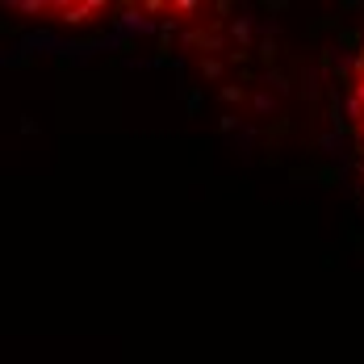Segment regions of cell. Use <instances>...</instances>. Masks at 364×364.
<instances>
[{"label":"cell","instance_id":"6da1fadb","mask_svg":"<svg viewBox=\"0 0 364 364\" xmlns=\"http://www.w3.org/2000/svg\"><path fill=\"white\" fill-rule=\"evenodd\" d=\"M352 97H356V101H360V105H364V80H360V84H356V92H352Z\"/></svg>","mask_w":364,"mask_h":364}]
</instances>
